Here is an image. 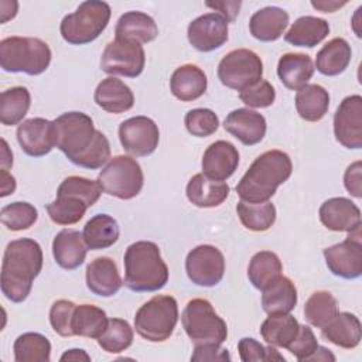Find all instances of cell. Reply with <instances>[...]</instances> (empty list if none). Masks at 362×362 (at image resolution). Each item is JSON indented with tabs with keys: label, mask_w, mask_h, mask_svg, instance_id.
Here are the masks:
<instances>
[{
	"label": "cell",
	"mask_w": 362,
	"mask_h": 362,
	"mask_svg": "<svg viewBox=\"0 0 362 362\" xmlns=\"http://www.w3.org/2000/svg\"><path fill=\"white\" fill-rule=\"evenodd\" d=\"M337 298L325 290L313 293L304 305V318L308 324L317 328H324L337 315Z\"/></svg>",
	"instance_id": "42"
},
{
	"label": "cell",
	"mask_w": 362,
	"mask_h": 362,
	"mask_svg": "<svg viewBox=\"0 0 362 362\" xmlns=\"http://www.w3.org/2000/svg\"><path fill=\"white\" fill-rule=\"evenodd\" d=\"M110 14V6L105 1H83L74 13L62 18L59 25L61 35L72 45L89 44L95 41L107 27Z\"/></svg>",
	"instance_id": "7"
},
{
	"label": "cell",
	"mask_w": 362,
	"mask_h": 362,
	"mask_svg": "<svg viewBox=\"0 0 362 362\" xmlns=\"http://www.w3.org/2000/svg\"><path fill=\"white\" fill-rule=\"evenodd\" d=\"M144 64L146 54L143 45L119 38L110 41L100 57V69L109 75L136 78L143 72Z\"/></svg>",
	"instance_id": "12"
},
{
	"label": "cell",
	"mask_w": 362,
	"mask_h": 362,
	"mask_svg": "<svg viewBox=\"0 0 362 362\" xmlns=\"http://www.w3.org/2000/svg\"><path fill=\"white\" fill-rule=\"evenodd\" d=\"M314 64L310 55L298 52L284 54L277 64V75L281 83L291 90H298L314 75Z\"/></svg>",
	"instance_id": "30"
},
{
	"label": "cell",
	"mask_w": 362,
	"mask_h": 362,
	"mask_svg": "<svg viewBox=\"0 0 362 362\" xmlns=\"http://www.w3.org/2000/svg\"><path fill=\"white\" fill-rule=\"evenodd\" d=\"M16 134L20 147L30 157H42L57 146L54 122L44 117L24 120L18 124Z\"/></svg>",
	"instance_id": "18"
},
{
	"label": "cell",
	"mask_w": 362,
	"mask_h": 362,
	"mask_svg": "<svg viewBox=\"0 0 362 362\" xmlns=\"http://www.w3.org/2000/svg\"><path fill=\"white\" fill-rule=\"evenodd\" d=\"M124 286L136 293L161 290L168 281V267L154 242L132 243L123 257Z\"/></svg>",
	"instance_id": "4"
},
{
	"label": "cell",
	"mask_w": 362,
	"mask_h": 362,
	"mask_svg": "<svg viewBox=\"0 0 362 362\" xmlns=\"http://www.w3.org/2000/svg\"><path fill=\"white\" fill-rule=\"evenodd\" d=\"M187 198L199 208L219 206L229 195V185L223 181H215L204 175L195 174L187 184Z\"/></svg>",
	"instance_id": "28"
},
{
	"label": "cell",
	"mask_w": 362,
	"mask_h": 362,
	"mask_svg": "<svg viewBox=\"0 0 362 362\" xmlns=\"http://www.w3.org/2000/svg\"><path fill=\"white\" fill-rule=\"evenodd\" d=\"M187 35L195 49L211 52L228 41V21L218 13L202 14L189 23Z\"/></svg>",
	"instance_id": "17"
},
{
	"label": "cell",
	"mask_w": 362,
	"mask_h": 362,
	"mask_svg": "<svg viewBox=\"0 0 362 362\" xmlns=\"http://www.w3.org/2000/svg\"><path fill=\"white\" fill-rule=\"evenodd\" d=\"M59 361H62V362H65V361H72V362L85 361V362H90V356L83 349H68L66 352L62 354Z\"/></svg>",
	"instance_id": "55"
},
{
	"label": "cell",
	"mask_w": 362,
	"mask_h": 362,
	"mask_svg": "<svg viewBox=\"0 0 362 362\" xmlns=\"http://www.w3.org/2000/svg\"><path fill=\"white\" fill-rule=\"evenodd\" d=\"M317 348L318 342L313 329L308 325H300L298 334L287 346V351L293 354L298 361L307 362L308 358L317 351Z\"/></svg>",
	"instance_id": "49"
},
{
	"label": "cell",
	"mask_w": 362,
	"mask_h": 362,
	"mask_svg": "<svg viewBox=\"0 0 362 362\" xmlns=\"http://www.w3.org/2000/svg\"><path fill=\"white\" fill-rule=\"evenodd\" d=\"M123 281L120 279L117 264L106 256L93 259L86 267V286L88 288L100 297L115 296Z\"/></svg>",
	"instance_id": "22"
},
{
	"label": "cell",
	"mask_w": 362,
	"mask_h": 362,
	"mask_svg": "<svg viewBox=\"0 0 362 362\" xmlns=\"http://www.w3.org/2000/svg\"><path fill=\"white\" fill-rule=\"evenodd\" d=\"M133 342V328L126 320L110 318L105 332L98 338L99 346L109 354H119Z\"/></svg>",
	"instance_id": "43"
},
{
	"label": "cell",
	"mask_w": 362,
	"mask_h": 362,
	"mask_svg": "<svg viewBox=\"0 0 362 362\" xmlns=\"http://www.w3.org/2000/svg\"><path fill=\"white\" fill-rule=\"evenodd\" d=\"M115 38L147 44L158 35V27L153 17L143 11H127L120 16L115 28Z\"/></svg>",
	"instance_id": "27"
},
{
	"label": "cell",
	"mask_w": 362,
	"mask_h": 362,
	"mask_svg": "<svg viewBox=\"0 0 362 362\" xmlns=\"http://www.w3.org/2000/svg\"><path fill=\"white\" fill-rule=\"evenodd\" d=\"M185 272L194 284L214 287L223 277L225 257L218 247L199 245L187 255Z\"/></svg>",
	"instance_id": "13"
},
{
	"label": "cell",
	"mask_w": 362,
	"mask_h": 362,
	"mask_svg": "<svg viewBox=\"0 0 362 362\" xmlns=\"http://www.w3.org/2000/svg\"><path fill=\"white\" fill-rule=\"evenodd\" d=\"M51 49L35 37H7L0 41V65L6 72L40 75L49 66Z\"/></svg>",
	"instance_id": "6"
},
{
	"label": "cell",
	"mask_w": 362,
	"mask_h": 362,
	"mask_svg": "<svg viewBox=\"0 0 362 362\" xmlns=\"http://www.w3.org/2000/svg\"><path fill=\"white\" fill-rule=\"evenodd\" d=\"M76 304L69 300H57L49 310V324L52 329L61 337H74L72 335V314Z\"/></svg>",
	"instance_id": "48"
},
{
	"label": "cell",
	"mask_w": 362,
	"mask_h": 362,
	"mask_svg": "<svg viewBox=\"0 0 362 362\" xmlns=\"http://www.w3.org/2000/svg\"><path fill=\"white\" fill-rule=\"evenodd\" d=\"M205 6L221 11V16L228 23H232V21H235L236 16L239 14V8H240L242 3L240 1H206Z\"/></svg>",
	"instance_id": "52"
},
{
	"label": "cell",
	"mask_w": 362,
	"mask_h": 362,
	"mask_svg": "<svg viewBox=\"0 0 362 362\" xmlns=\"http://www.w3.org/2000/svg\"><path fill=\"white\" fill-rule=\"evenodd\" d=\"M236 212L242 225L249 230L264 232L276 222V206L270 201L262 204L239 201L236 205Z\"/></svg>",
	"instance_id": "41"
},
{
	"label": "cell",
	"mask_w": 362,
	"mask_h": 362,
	"mask_svg": "<svg viewBox=\"0 0 362 362\" xmlns=\"http://www.w3.org/2000/svg\"><path fill=\"white\" fill-rule=\"evenodd\" d=\"M93 99L99 107L109 113H123L134 105L132 89L115 76L105 78L98 83Z\"/></svg>",
	"instance_id": "25"
},
{
	"label": "cell",
	"mask_w": 362,
	"mask_h": 362,
	"mask_svg": "<svg viewBox=\"0 0 362 362\" xmlns=\"http://www.w3.org/2000/svg\"><path fill=\"white\" fill-rule=\"evenodd\" d=\"M0 219L8 230H24L37 222L38 211L30 202L16 201L1 208Z\"/></svg>",
	"instance_id": "44"
},
{
	"label": "cell",
	"mask_w": 362,
	"mask_h": 362,
	"mask_svg": "<svg viewBox=\"0 0 362 362\" xmlns=\"http://www.w3.org/2000/svg\"><path fill=\"white\" fill-rule=\"evenodd\" d=\"M16 362H49L51 342L40 332H24L13 345Z\"/></svg>",
	"instance_id": "40"
},
{
	"label": "cell",
	"mask_w": 362,
	"mask_h": 362,
	"mask_svg": "<svg viewBox=\"0 0 362 362\" xmlns=\"http://www.w3.org/2000/svg\"><path fill=\"white\" fill-rule=\"evenodd\" d=\"M300 329L298 321L290 314H276L269 315L262 327V338L272 346L286 348L293 342Z\"/></svg>",
	"instance_id": "37"
},
{
	"label": "cell",
	"mask_w": 362,
	"mask_h": 362,
	"mask_svg": "<svg viewBox=\"0 0 362 362\" xmlns=\"http://www.w3.org/2000/svg\"><path fill=\"white\" fill-rule=\"evenodd\" d=\"M293 171V163L287 153L269 150L260 154L240 178L236 192L240 201L262 204L269 201L279 185L286 182Z\"/></svg>",
	"instance_id": "3"
},
{
	"label": "cell",
	"mask_w": 362,
	"mask_h": 362,
	"mask_svg": "<svg viewBox=\"0 0 362 362\" xmlns=\"http://www.w3.org/2000/svg\"><path fill=\"white\" fill-rule=\"evenodd\" d=\"M321 223L334 232H355L361 229V211L345 197L329 198L320 206Z\"/></svg>",
	"instance_id": "19"
},
{
	"label": "cell",
	"mask_w": 362,
	"mask_h": 362,
	"mask_svg": "<svg viewBox=\"0 0 362 362\" xmlns=\"http://www.w3.org/2000/svg\"><path fill=\"white\" fill-rule=\"evenodd\" d=\"M334 134L339 144L358 150L362 147V98L351 95L342 99L334 115Z\"/></svg>",
	"instance_id": "16"
},
{
	"label": "cell",
	"mask_w": 362,
	"mask_h": 362,
	"mask_svg": "<svg viewBox=\"0 0 362 362\" xmlns=\"http://www.w3.org/2000/svg\"><path fill=\"white\" fill-rule=\"evenodd\" d=\"M16 189V180L11 174L7 173V170H1V197H7L13 194Z\"/></svg>",
	"instance_id": "54"
},
{
	"label": "cell",
	"mask_w": 362,
	"mask_h": 362,
	"mask_svg": "<svg viewBox=\"0 0 362 362\" xmlns=\"http://www.w3.org/2000/svg\"><path fill=\"white\" fill-rule=\"evenodd\" d=\"M346 1H335V0H313L311 1V6L322 13H334L337 8L345 6Z\"/></svg>",
	"instance_id": "53"
},
{
	"label": "cell",
	"mask_w": 362,
	"mask_h": 362,
	"mask_svg": "<svg viewBox=\"0 0 362 362\" xmlns=\"http://www.w3.org/2000/svg\"><path fill=\"white\" fill-rule=\"evenodd\" d=\"M324 257L332 274L348 280L358 279L362 274L361 229L351 232L345 240L325 247Z\"/></svg>",
	"instance_id": "15"
},
{
	"label": "cell",
	"mask_w": 362,
	"mask_h": 362,
	"mask_svg": "<svg viewBox=\"0 0 362 362\" xmlns=\"http://www.w3.org/2000/svg\"><path fill=\"white\" fill-rule=\"evenodd\" d=\"M328 34V21L314 16H303L291 24L288 31L284 34V40L294 47L313 48L318 45Z\"/></svg>",
	"instance_id": "32"
},
{
	"label": "cell",
	"mask_w": 362,
	"mask_h": 362,
	"mask_svg": "<svg viewBox=\"0 0 362 362\" xmlns=\"http://www.w3.org/2000/svg\"><path fill=\"white\" fill-rule=\"evenodd\" d=\"M240 100L255 109H262V107H269L273 105L276 99V90L273 85L269 81L259 79L257 82L249 85L243 90L239 92Z\"/></svg>",
	"instance_id": "47"
},
{
	"label": "cell",
	"mask_w": 362,
	"mask_h": 362,
	"mask_svg": "<svg viewBox=\"0 0 362 362\" xmlns=\"http://www.w3.org/2000/svg\"><path fill=\"white\" fill-rule=\"evenodd\" d=\"M98 181L110 197L132 199L143 188L144 175L140 164L130 156H116L102 168Z\"/></svg>",
	"instance_id": "10"
},
{
	"label": "cell",
	"mask_w": 362,
	"mask_h": 362,
	"mask_svg": "<svg viewBox=\"0 0 362 362\" xmlns=\"http://www.w3.org/2000/svg\"><path fill=\"white\" fill-rule=\"evenodd\" d=\"M322 337L331 344L352 349L359 345L362 338V325L359 318L351 313H337V315L321 328Z\"/></svg>",
	"instance_id": "29"
},
{
	"label": "cell",
	"mask_w": 362,
	"mask_h": 362,
	"mask_svg": "<svg viewBox=\"0 0 362 362\" xmlns=\"http://www.w3.org/2000/svg\"><path fill=\"white\" fill-rule=\"evenodd\" d=\"M223 127L245 146H255L263 140L267 124L262 113L249 107H240L226 116Z\"/></svg>",
	"instance_id": "20"
},
{
	"label": "cell",
	"mask_w": 362,
	"mask_h": 362,
	"mask_svg": "<svg viewBox=\"0 0 362 362\" xmlns=\"http://www.w3.org/2000/svg\"><path fill=\"white\" fill-rule=\"evenodd\" d=\"M82 235L90 250H99L115 245L119 239L120 230L115 218L106 214H98L85 223Z\"/></svg>",
	"instance_id": "35"
},
{
	"label": "cell",
	"mask_w": 362,
	"mask_h": 362,
	"mask_svg": "<svg viewBox=\"0 0 362 362\" xmlns=\"http://www.w3.org/2000/svg\"><path fill=\"white\" fill-rule=\"evenodd\" d=\"M281 272L283 264L279 256L270 250H260L250 259L247 277L255 288L264 290L272 281L281 276Z\"/></svg>",
	"instance_id": "38"
},
{
	"label": "cell",
	"mask_w": 362,
	"mask_h": 362,
	"mask_svg": "<svg viewBox=\"0 0 362 362\" xmlns=\"http://www.w3.org/2000/svg\"><path fill=\"white\" fill-rule=\"evenodd\" d=\"M288 13L280 7L269 6L257 10L249 21L250 34L263 42L279 40L288 25Z\"/></svg>",
	"instance_id": "26"
},
{
	"label": "cell",
	"mask_w": 362,
	"mask_h": 362,
	"mask_svg": "<svg viewBox=\"0 0 362 362\" xmlns=\"http://www.w3.org/2000/svg\"><path fill=\"white\" fill-rule=\"evenodd\" d=\"M362 164L361 161H355L351 165H348V168L345 170L344 174V185L348 189V192L351 195H354L355 198H361L362 197Z\"/></svg>",
	"instance_id": "51"
},
{
	"label": "cell",
	"mask_w": 362,
	"mask_h": 362,
	"mask_svg": "<svg viewBox=\"0 0 362 362\" xmlns=\"http://www.w3.org/2000/svg\"><path fill=\"white\" fill-rule=\"evenodd\" d=\"M329 107V93L317 83H307L296 93V109L301 119L307 122L321 120Z\"/></svg>",
	"instance_id": "34"
},
{
	"label": "cell",
	"mask_w": 362,
	"mask_h": 362,
	"mask_svg": "<svg viewBox=\"0 0 362 362\" xmlns=\"http://www.w3.org/2000/svg\"><path fill=\"white\" fill-rule=\"evenodd\" d=\"M188 133L195 137H208L219 127V117L211 109L198 107L187 112L184 119Z\"/></svg>",
	"instance_id": "45"
},
{
	"label": "cell",
	"mask_w": 362,
	"mask_h": 362,
	"mask_svg": "<svg viewBox=\"0 0 362 362\" xmlns=\"http://www.w3.org/2000/svg\"><path fill=\"white\" fill-rule=\"evenodd\" d=\"M263 62L260 57L246 48L228 52L218 65V78L226 88L243 90L262 79Z\"/></svg>",
	"instance_id": "11"
},
{
	"label": "cell",
	"mask_w": 362,
	"mask_h": 362,
	"mask_svg": "<svg viewBox=\"0 0 362 362\" xmlns=\"http://www.w3.org/2000/svg\"><path fill=\"white\" fill-rule=\"evenodd\" d=\"M3 144V151H1V170H8V167L13 165V154L8 150V146L6 140H1Z\"/></svg>",
	"instance_id": "58"
},
{
	"label": "cell",
	"mask_w": 362,
	"mask_h": 362,
	"mask_svg": "<svg viewBox=\"0 0 362 362\" xmlns=\"http://www.w3.org/2000/svg\"><path fill=\"white\" fill-rule=\"evenodd\" d=\"M191 361L194 362L230 361V355L228 349L222 348L219 344H204V345H195L194 352L191 355Z\"/></svg>",
	"instance_id": "50"
},
{
	"label": "cell",
	"mask_w": 362,
	"mask_h": 362,
	"mask_svg": "<svg viewBox=\"0 0 362 362\" xmlns=\"http://www.w3.org/2000/svg\"><path fill=\"white\" fill-rule=\"evenodd\" d=\"M202 174L215 181L228 180L239 165L238 148L225 140H218L202 156Z\"/></svg>",
	"instance_id": "21"
},
{
	"label": "cell",
	"mask_w": 362,
	"mask_h": 362,
	"mask_svg": "<svg viewBox=\"0 0 362 362\" xmlns=\"http://www.w3.org/2000/svg\"><path fill=\"white\" fill-rule=\"evenodd\" d=\"M31 95L25 86H13L0 96V122L4 126L18 124L27 115Z\"/></svg>",
	"instance_id": "39"
},
{
	"label": "cell",
	"mask_w": 362,
	"mask_h": 362,
	"mask_svg": "<svg viewBox=\"0 0 362 362\" xmlns=\"http://www.w3.org/2000/svg\"><path fill=\"white\" fill-rule=\"evenodd\" d=\"M102 192L99 181L78 175L66 177L57 189V198L47 205V212L57 225H74L98 202Z\"/></svg>",
	"instance_id": "5"
},
{
	"label": "cell",
	"mask_w": 362,
	"mask_h": 362,
	"mask_svg": "<svg viewBox=\"0 0 362 362\" xmlns=\"http://www.w3.org/2000/svg\"><path fill=\"white\" fill-rule=\"evenodd\" d=\"M42 269V249L28 238L11 240L3 255L1 293L13 303H23Z\"/></svg>",
	"instance_id": "2"
},
{
	"label": "cell",
	"mask_w": 362,
	"mask_h": 362,
	"mask_svg": "<svg viewBox=\"0 0 362 362\" xmlns=\"http://www.w3.org/2000/svg\"><path fill=\"white\" fill-rule=\"evenodd\" d=\"M119 139L122 147L134 157H147L158 146L160 132L154 120L147 116H134L120 123Z\"/></svg>",
	"instance_id": "14"
},
{
	"label": "cell",
	"mask_w": 362,
	"mask_h": 362,
	"mask_svg": "<svg viewBox=\"0 0 362 362\" xmlns=\"http://www.w3.org/2000/svg\"><path fill=\"white\" fill-rule=\"evenodd\" d=\"M239 356L243 362H273V361H281L284 362V356L279 354V351L274 346H263L260 342H257L255 338H242L238 344Z\"/></svg>",
	"instance_id": "46"
},
{
	"label": "cell",
	"mask_w": 362,
	"mask_h": 362,
	"mask_svg": "<svg viewBox=\"0 0 362 362\" xmlns=\"http://www.w3.org/2000/svg\"><path fill=\"white\" fill-rule=\"evenodd\" d=\"M17 8H18V3H17V1H13L10 8H6V6L0 1V16H1L0 21H1V23H6L7 20L14 18L16 14H17Z\"/></svg>",
	"instance_id": "56"
},
{
	"label": "cell",
	"mask_w": 362,
	"mask_h": 362,
	"mask_svg": "<svg viewBox=\"0 0 362 362\" xmlns=\"http://www.w3.org/2000/svg\"><path fill=\"white\" fill-rule=\"evenodd\" d=\"M182 328L195 345L222 344L228 337L226 322L205 298H192L181 315Z\"/></svg>",
	"instance_id": "9"
},
{
	"label": "cell",
	"mask_w": 362,
	"mask_h": 362,
	"mask_svg": "<svg viewBox=\"0 0 362 362\" xmlns=\"http://www.w3.org/2000/svg\"><path fill=\"white\" fill-rule=\"evenodd\" d=\"M208 86L205 72L194 65L185 64L178 66L170 79L171 93L181 102H192L201 98Z\"/></svg>",
	"instance_id": "24"
},
{
	"label": "cell",
	"mask_w": 362,
	"mask_h": 362,
	"mask_svg": "<svg viewBox=\"0 0 362 362\" xmlns=\"http://www.w3.org/2000/svg\"><path fill=\"white\" fill-rule=\"evenodd\" d=\"M55 144L78 167L98 170L110 158L107 137L83 112H66L54 120Z\"/></svg>",
	"instance_id": "1"
},
{
	"label": "cell",
	"mask_w": 362,
	"mask_h": 362,
	"mask_svg": "<svg viewBox=\"0 0 362 362\" xmlns=\"http://www.w3.org/2000/svg\"><path fill=\"white\" fill-rule=\"evenodd\" d=\"M88 246L83 235L74 229H64L57 233L52 242V255L57 264L65 270L79 267L86 257Z\"/></svg>",
	"instance_id": "23"
},
{
	"label": "cell",
	"mask_w": 362,
	"mask_h": 362,
	"mask_svg": "<svg viewBox=\"0 0 362 362\" xmlns=\"http://www.w3.org/2000/svg\"><path fill=\"white\" fill-rule=\"evenodd\" d=\"M308 361H335V356L329 352V349L318 345L317 351L308 358Z\"/></svg>",
	"instance_id": "57"
},
{
	"label": "cell",
	"mask_w": 362,
	"mask_h": 362,
	"mask_svg": "<svg viewBox=\"0 0 362 362\" xmlns=\"http://www.w3.org/2000/svg\"><path fill=\"white\" fill-rule=\"evenodd\" d=\"M352 51L346 40L337 37L328 41L315 58V68L325 76H337L342 74L351 62Z\"/></svg>",
	"instance_id": "33"
},
{
	"label": "cell",
	"mask_w": 362,
	"mask_h": 362,
	"mask_svg": "<svg viewBox=\"0 0 362 362\" xmlns=\"http://www.w3.org/2000/svg\"><path fill=\"white\" fill-rule=\"evenodd\" d=\"M178 321V304L173 296H154L134 315L137 334L150 342L168 339Z\"/></svg>",
	"instance_id": "8"
},
{
	"label": "cell",
	"mask_w": 362,
	"mask_h": 362,
	"mask_svg": "<svg viewBox=\"0 0 362 362\" xmlns=\"http://www.w3.org/2000/svg\"><path fill=\"white\" fill-rule=\"evenodd\" d=\"M107 322L105 310L92 304H79L72 314V335L98 339L105 332Z\"/></svg>",
	"instance_id": "36"
},
{
	"label": "cell",
	"mask_w": 362,
	"mask_h": 362,
	"mask_svg": "<svg viewBox=\"0 0 362 362\" xmlns=\"http://www.w3.org/2000/svg\"><path fill=\"white\" fill-rule=\"evenodd\" d=\"M262 307L269 315L290 314L297 304V288L283 274L262 290Z\"/></svg>",
	"instance_id": "31"
}]
</instances>
